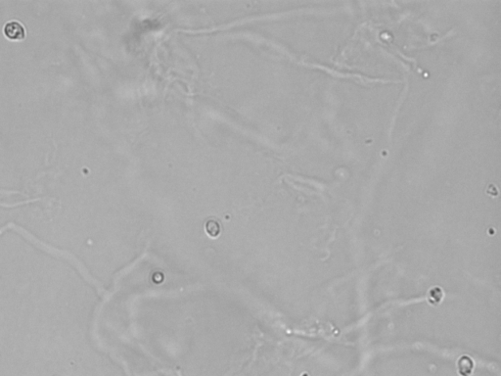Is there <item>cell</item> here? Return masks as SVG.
I'll return each mask as SVG.
<instances>
[{"label":"cell","mask_w":501,"mask_h":376,"mask_svg":"<svg viewBox=\"0 0 501 376\" xmlns=\"http://www.w3.org/2000/svg\"><path fill=\"white\" fill-rule=\"evenodd\" d=\"M4 34L10 40H23L26 37V29L19 21H10L4 26Z\"/></svg>","instance_id":"obj_1"},{"label":"cell","mask_w":501,"mask_h":376,"mask_svg":"<svg viewBox=\"0 0 501 376\" xmlns=\"http://www.w3.org/2000/svg\"><path fill=\"white\" fill-rule=\"evenodd\" d=\"M206 231L210 234V236L215 237L219 233V226H218V224L216 222L210 221L209 223H207V225H206Z\"/></svg>","instance_id":"obj_2"}]
</instances>
